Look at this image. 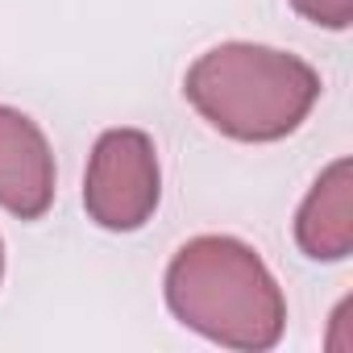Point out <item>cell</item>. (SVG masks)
<instances>
[{
	"label": "cell",
	"instance_id": "6da1fadb",
	"mask_svg": "<svg viewBox=\"0 0 353 353\" xmlns=\"http://www.w3.org/2000/svg\"><path fill=\"white\" fill-rule=\"evenodd\" d=\"M174 320L229 349H274L287 328V299L266 262L237 237H196L166 266Z\"/></svg>",
	"mask_w": 353,
	"mask_h": 353
},
{
	"label": "cell",
	"instance_id": "7a4b0ae2",
	"mask_svg": "<svg viewBox=\"0 0 353 353\" xmlns=\"http://www.w3.org/2000/svg\"><path fill=\"white\" fill-rule=\"evenodd\" d=\"M192 108L237 141H279L295 133L320 100V75L274 46L221 42L183 79Z\"/></svg>",
	"mask_w": 353,
	"mask_h": 353
},
{
	"label": "cell",
	"instance_id": "3957f363",
	"mask_svg": "<svg viewBox=\"0 0 353 353\" xmlns=\"http://www.w3.org/2000/svg\"><path fill=\"white\" fill-rule=\"evenodd\" d=\"M158 150L141 129H108L100 133L88 179H83V208L108 233L141 229L158 208Z\"/></svg>",
	"mask_w": 353,
	"mask_h": 353
},
{
	"label": "cell",
	"instance_id": "277c9868",
	"mask_svg": "<svg viewBox=\"0 0 353 353\" xmlns=\"http://www.w3.org/2000/svg\"><path fill=\"white\" fill-rule=\"evenodd\" d=\"M54 204V154L46 133L17 108L0 104V208L21 221L46 216Z\"/></svg>",
	"mask_w": 353,
	"mask_h": 353
},
{
	"label": "cell",
	"instance_id": "5b68a950",
	"mask_svg": "<svg viewBox=\"0 0 353 353\" xmlns=\"http://www.w3.org/2000/svg\"><path fill=\"white\" fill-rule=\"evenodd\" d=\"M295 241L312 262H341L353 250V162L336 158L312 183L299 216Z\"/></svg>",
	"mask_w": 353,
	"mask_h": 353
},
{
	"label": "cell",
	"instance_id": "8992f818",
	"mask_svg": "<svg viewBox=\"0 0 353 353\" xmlns=\"http://www.w3.org/2000/svg\"><path fill=\"white\" fill-rule=\"evenodd\" d=\"M295 13L307 17L312 26H324V30H349L353 21V0H291Z\"/></svg>",
	"mask_w": 353,
	"mask_h": 353
},
{
	"label": "cell",
	"instance_id": "52a82bcc",
	"mask_svg": "<svg viewBox=\"0 0 353 353\" xmlns=\"http://www.w3.org/2000/svg\"><path fill=\"white\" fill-rule=\"evenodd\" d=\"M0 274H5V245H0Z\"/></svg>",
	"mask_w": 353,
	"mask_h": 353
}]
</instances>
